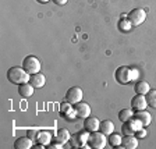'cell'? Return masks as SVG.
Listing matches in <instances>:
<instances>
[{
	"mask_svg": "<svg viewBox=\"0 0 156 149\" xmlns=\"http://www.w3.org/2000/svg\"><path fill=\"white\" fill-rule=\"evenodd\" d=\"M66 101L71 105H75V103H78V102H81L82 101V89L80 87L70 88L67 91V94H66Z\"/></svg>",
	"mask_w": 156,
	"mask_h": 149,
	"instance_id": "7",
	"label": "cell"
},
{
	"mask_svg": "<svg viewBox=\"0 0 156 149\" xmlns=\"http://www.w3.org/2000/svg\"><path fill=\"white\" fill-rule=\"evenodd\" d=\"M134 119H136V120L140 121L142 126H149V124L152 123V116H151L148 112H145V110L136 112V113L134 114Z\"/></svg>",
	"mask_w": 156,
	"mask_h": 149,
	"instance_id": "13",
	"label": "cell"
},
{
	"mask_svg": "<svg viewBox=\"0 0 156 149\" xmlns=\"http://www.w3.org/2000/svg\"><path fill=\"white\" fill-rule=\"evenodd\" d=\"M74 112H75V116L80 117V119H87V117L91 116V107H89L88 103H85V102H78V103H75Z\"/></svg>",
	"mask_w": 156,
	"mask_h": 149,
	"instance_id": "8",
	"label": "cell"
},
{
	"mask_svg": "<svg viewBox=\"0 0 156 149\" xmlns=\"http://www.w3.org/2000/svg\"><path fill=\"white\" fill-rule=\"evenodd\" d=\"M88 137H89V134H87V133H77L74 137H73V140H71L73 145H74V146L80 145L81 148H91L89 145H87Z\"/></svg>",
	"mask_w": 156,
	"mask_h": 149,
	"instance_id": "11",
	"label": "cell"
},
{
	"mask_svg": "<svg viewBox=\"0 0 156 149\" xmlns=\"http://www.w3.org/2000/svg\"><path fill=\"white\" fill-rule=\"evenodd\" d=\"M34 89H35V88L29 84V82L18 85V94H20L21 98H31L32 94H34Z\"/></svg>",
	"mask_w": 156,
	"mask_h": 149,
	"instance_id": "14",
	"label": "cell"
},
{
	"mask_svg": "<svg viewBox=\"0 0 156 149\" xmlns=\"http://www.w3.org/2000/svg\"><path fill=\"white\" fill-rule=\"evenodd\" d=\"M119 119H120L121 123H126V121L134 119V112L133 109H123V110L119 113Z\"/></svg>",
	"mask_w": 156,
	"mask_h": 149,
	"instance_id": "20",
	"label": "cell"
},
{
	"mask_svg": "<svg viewBox=\"0 0 156 149\" xmlns=\"http://www.w3.org/2000/svg\"><path fill=\"white\" fill-rule=\"evenodd\" d=\"M56 4H58V6H63V4H66L68 2V0H53Z\"/></svg>",
	"mask_w": 156,
	"mask_h": 149,
	"instance_id": "28",
	"label": "cell"
},
{
	"mask_svg": "<svg viewBox=\"0 0 156 149\" xmlns=\"http://www.w3.org/2000/svg\"><path fill=\"white\" fill-rule=\"evenodd\" d=\"M50 140H52V137H50V133H46V131H42V133H39V134H38V142L41 144L42 146L49 145Z\"/></svg>",
	"mask_w": 156,
	"mask_h": 149,
	"instance_id": "23",
	"label": "cell"
},
{
	"mask_svg": "<svg viewBox=\"0 0 156 149\" xmlns=\"http://www.w3.org/2000/svg\"><path fill=\"white\" fill-rule=\"evenodd\" d=\"M124 148L127 149H135L138 146V140H136V137L134 135H126L124 137V140L121 141Z\"/></svg>",
	"mask_w": 156,
	"mask_h": 149,
	"instance_id": "17",
	"label": "cell"
},
{
	"mask_svg": "<svg viewBox=\"0 0 156 149\" xmlns=\"http://www.w3.org/2000/svg\"><path fill=\"white\" fill-rule=\"evenodd\" d=\"M48 148H49V149H56V148H57V149H60V148H63V144H60V142H58V144H55V145H49Z\"/></svg>",
	"mask_w": 156,
	"mask_h": 149,
	"instance_id": "27",
	"label": "cell"
},
{
	"mask_svg": "<svg viewBox=\"0 0 156 149\" xmlns=\"http://www.w3.org/2000/svg\"><path fill=\"white\" fill-rule=\"evenodd\" d=\"M127 18H128V21L131 23V25L138 27L146 20V11L144 9H134L128 13Z\"/></svg>",
	"mask_w": 156,
	"mask_h": 149,
	"instance_id": "5",
	"label": "cell"
},
{
	"mask_svg": "<svg viewBox=\"0 0 156 149\" xmlns=\"http://www.w3.org/2000/svg\"><path fill=\"white\" fill-rule=\"evenodd\" d=\"M32 144H34V141L31 140V138H28V137H21V138H18V140L14 142V148L16 149H29V148H32Z\"/></svg>",
	"mask_w": 156,
	"mask_h": 149,
	"instance_id": "15",
	"label": "cell"
},
{
	"mask_svg": "<svg viewBox=\"0 0 156 149\" xmlns=\"http://www.w3.org/2000/svg\"><path fill=\"white\" fill-rule=\"evenodd\" d=\"M131 23L128 21V20H121L120 23H119V28H120V31H130L131 29Z\"/></svg>",
	"mask_w": 156,
	"mask_h": 149,
	"instance_id": "24",
	"label": "cell"
},
{
	"mask_svg": "<svg viewBox=\"0 0 156 149\" xmlns=\"http://www.w3.org/2000/svg\"><path fill=\"white\" fill-rule=\"evenodd\" d=\"M106 135H105L103 133H98V131H95V133H91L89 134V137H88V145L91 146V148H95V149H102L106 146Z\"/></svg>",
	"mask_w": 156,
	"mask_h": 149,
	"instance_id": "4",
	"label": "cell"
},
{
	"mask_svg": "<svg viewBox=\"0 0 156 149\" xmlns=\"http://www.w3.org/2000/svg\"><path fill=\"white\" fill-rule=\"evenodd\" d=\"M99 127H101V121L98 120L96 117L89 116L85 119V123H84L85 131H88V133H95V131L99 130Z\"/></svg>",
	"mask_w": 156,
	"mask_h": 149,
	"instance_id": "10",
	"label": "cell"
},
{
	"mask_svg": "<svg viewBox=\"0 0 156 149\" xmlns=\"http://www.w3.org/2000/svg\"><path fill=\"white\" fill-rule=\"evenodd\" d=\"M38 131H35V130H28L27 131V137L28 138H31V140L35 142V141H38Z\"/></svg>",
	"mask_w": 156,
	"mask_h": 149,
	"instance_id": "25",
	"label": "cell"
},
{
	"mask_svg": "<svg viewBox=\"0 0 156 149\" xmlns=\"http://www.w3.org/2000/svg\"><path fill=\"white\" fill-rule=\"evenodd\" d=\"M134 91H135V94L146 95L148 92L151 91V87H149V84H148L146 81L141 80V81H136L135 82V85H134Z\"/></svg>",
	"mask_w": 156,
	"mask_h": 149,
	"instance_id": "16",
	"label": "cell"
},
{
	"mask_svg": "<svg viewBox=\"0 0 156 149\" xmlns=\"http://www.w3.org/2000/svg\"><path fill=\"white\" fill-rule=\"evenodd\" d=\"M29 77L31 75L24 70L23 67H10L9 71H7V80H9L11 84L16 85H21L29 82Z\"/></svg>",
	"mask_w": 156,
	"mask_h": 149,
	"instance_id": "1",
	"label": "cell"
},
{
	"mask_svg": "<svg viewBox=\"0 0 156 149\" xmlns=\"http://www.w3.org/2000/svg\"><path fill=\"white\" fill-rule=\"evenodd\" d=\"M146 134H148V133H146V131L144 130V128H140V130H138V131L135 133V135H136V138H144V137H145Z\"/></svg>",
	"mask_w": 156,
	"mask_h": 149,
	"instance_id": "26",
	"label": "cell"
},
{
	"mask_svg": "<svg viewBox=\"0 0 156 149\" xmlns=\"http://www.w3.org/2000/svg\"><path fill=\"white\" fill-rule=\"evenodd\" d=\"M99 130H101V133H103L105 135H110V134L114 131V124H113V121H110V120L102 121V123H101V127H99Z\"/></svg>",
	"mask_w": 156,
	"mask_h": 149,
	"instance_id": "18",
	"label": "cell"
},
{
	"mask_svg": "<svg viewBox=\"0 0 156 149\" xmlns=\"http://www.w3.org/2000/svg\"><path fill=\"white\" fill-rule=\"evenodd\" d=\"M36 2H38V3H42V4H45V3H48L49 0H36Z\"/></svg>",
	"mask_w": 156,
	"mask_h": 149,
	"instance_id": "29",
	"label": "cell"
},
{
	"mask_svg": "<svg viewBox=\"0 0 156 149\" xmlns=\"http://www.w3.org/2000/svg\"><path fill=\"white\" fill-rule=\"evenodd\" d=\"M145 98H146V103H148V106L156 109V89H151V91L145 95Z\"/></svg>",
	"mask_w": 156,
	"mask_h": 149,
	"instance_id": "22",
	"label": "cell"
},
{
	"mask_svg": "<svg viewBox=\"0 0 156 149\" xmlns=\"http://www.w3.org/2000/svg\"><path fill=\"white\" fill-rule=\"evenodd\" d=\"M142 124L140 121L136 120V119H131V120L126 121V123L121 126V134H126V135H134L136 131L142 128Z\"/></svg>",
	"mask_w": 156,
	"mask_h": 149,
	"instance_id": "6",
	"label": "cell"
},
{
	"mask_svg": "<svg viewBox=\"0 0 156 149\" xmlns=\"http://www.w3.org/2000/svg\"><path fill=\"white\" fill-rule=\"evenodd\" d=\"M23 68L29 75L36 74V73H39V70H41V62L38 60V57H35V56H32V55L27 56L23 60Z\"/></svg>",
	"mask_w": 156,
	"mask_h": 149,
	"instance_id": "3",
	"label": "cell"
},
{
	"mask_svg": "<svg viewBox=\"0 0 156 149\" xmlns=\"http://www.w3.org/2000/svg\"><path fill=\"white\" fill-rule=\"evenodd\" d=\"M121 141H123V138H121L120 134H114V133H112L110 135H109V138H107V142L112 146H120Z\"/></svg>",
	"mask_w": 156,
	"mask_h": 149,
	"instance_id": "21",
	"label": "cell"
},
{
	"mask_svg": "<svg viewBox=\"0 0 156 149\" xmlns=\"http://www.w3.org/2000/svg\"><path fill=\"white\" fill-rule=\"evenodd\" d=\"M29 84L32 85L35 89H39V88H43L46 84V78L43 74L41 73H36V74H32L29 77Z\"/></svg>",
	"mask_w": 156,
	"mask_h": 149,
	"instance_id": "12",
	"label": "cell"
},
{
	"mask_svg": "<svg viewBox=\"0 0 156 149\" xmlns=\"http://www.w3.org/2000/svg\"><path fill=\"white\" fill-rule=\"evenodd\" d=\"M148 103H146V98L145 95H140L136 94L135 96L131 99V109L135 112H140V110H145Z\"/></svg>",
	"mask_w": 156,
	"mask_h": 149,
	"instance_id": "9",
	"label": "cell"
},
{
	"mask_svg": "<svg viewBox=\"0 0 156 149\" xmlns=\"http://www.w3.org/2000/svg\"><path fill=\"white\" fill-rule=\"evenodd\" d=\"M114 77H116V81L119 82V84L127 85L130 81L135 80V77H136V70L127 67V66H121V67H119V68L116 70V74H114Z\"/></svg>",
	"mask_w": 156,
	"mask_h": 149,
	"instance_id": "2",
	"label": "cell"
},
{
	"mask_svg": "<svg viewBox=\"0 0 156 149\" xmlns=\"http://www.w3.org/2000/svg\"><path fill=\"white\" fill-rule=\"evenodd\" d=\"M68 140H70V133H68V130L60 128V130L57 131V134H56V141L60 144H66V142H68Z\"/></svg>",
	"mask_w": 156,
	"mask_h": 149,
	"instance_id": "19",
	"label": "cell"
}]
</instances>
